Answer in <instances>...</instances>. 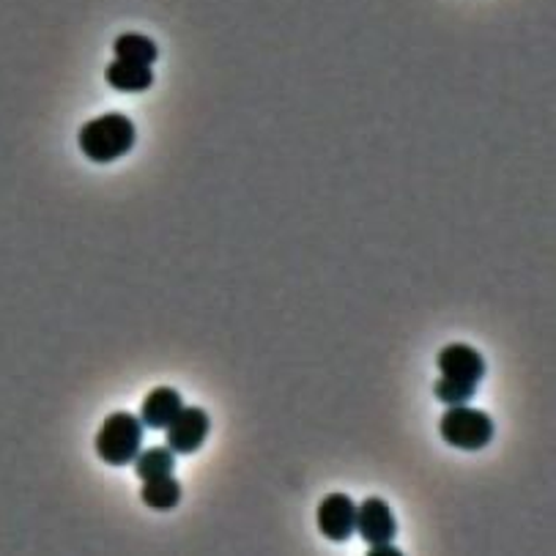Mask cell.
<instances>
[{
  "instance_id": "cell-1",
  "label": "cell",
  "mask_w": 556,
  "mask_h": 556,
  "mask_svg": "<svg viewBox=\"0 0 556 556\" xmlns=\"http://www.w3.org/2000/svg\"><path fill=\"white\" fill-rule=\"evenodd\" d=\"M134 138H138L134 124L124 113H105V116L91 118L80 129L77 143H80V151L91 163L107 165L127 157L134 145Z\"/></svg>"
},
{
  "instance_id": "cell-2",
  "label": "cell",
  "mask_w": 556,
  "mask_h": 556,
  "mask_svg": "<svg viewBox=\"0 0 556 556\" xmlns=\"http://www.w3.org/2000/svg\"><path fill=\"white\" fill-rule=\"evenodd\" d=\"M143 444V423L129 412H116L96 434V455L111 466H127L138 458Z\"/></svg>"
},
{
  "instance_id": "cell-3",
  "label": "cell",
  "mask_w": 556,
  "mask_h": 556,
  "mask_svg": "<svg viewBox=\"0 0 556 556\" xmlns=\"http://www.w3.org/2000/svg\"><path fill=\"white\" fill-rule=\"evenodd\" d=\"M439 434L447 444L475 452L491 444L496 428H493V419L486 412L471 409L466 403V406H447L444 417L439 423Z\"/></svg>"
},
{
  "instance_id": "cell-4",
  "label": "cell",
  "mask_w": 556,
  "mask_h": 556,
  "mask_svg": "<svg viewBox=\"0 0 556 556\" xmlns=\"http://www.w3.org/2000/svg\"><path fill=\"white\" fill-rule=\"evenodd\" d=\"M165 430H168V447L176 455H192V452L201 450L206 444V439H209L211 419L204 409L190 406L181 409Z\"/></svg>"
},
{
  "instance_id": "cell-5",
  "label": "cell",
  "mask_w": 556,
  "mask_h": 556,
  "mask_svg": "<svg viewBox=\"0 0 556 556\" xmlns=\"http://www.w3.org/2000/svg\"><path fill=\"white\" fill-rule=\"evenodd\" d=\"M436 365H439L441 378L471 384V387H480V382L486 378V360H482V353L477 348L466 346V342H450L447 348H441Z\"/></svg>"
},
{
  "instance_id": "cell-6",
  "label": "cell",
  "mask_w": 556,
  "mask_h": 556,
  "mask_svg": "<svg viewBox=\"0 0 556 556\" xmlns=\"http://www.w3.org/2000/svg\"><path fill=\"white\" fill-rule=\"evenodd\" d=\"M319 529L332 543H346L357 532V504L346 493H329L319 504Z\"/></svg>"
},
{
  "instance_id": "cell-7",
  "label": "cell",
  "mask_w": 556,
  "mask_h": 556,
  "mask_svg": "<svg viewBox=\"0 0 556 556\" xmlns=\"http://www.w3.org/2000/svg\"><path fill=\"white\" fill-rule=\"evenodd\" d=\"M357 532L367 545L392 543L398 534V521L384 499L371 496L357 507Z\"/></svg>"
},
{
  "instance_id": "cell-8",
  "label": "cell",
  "mask_w": 556,
  "mask_h": 556,
  "mask_svg": "<svg viewBox=\"0 0 556 556\" xmlns=\"http://www.w3.org/2000/svg\"><path fill=\"white\" fill-rule=\"evenodd\" d=\"M184 409L179 389L173 387H157L145 395L143 406H140V423L148 430H165L170 419Z\"/></svg>"
},
{
  "instance_id": "cell-9",
  "label": "cell",
  "mask_w": 556,
  "mask_h": 556,
  "mask_svg": "<svg viewBox=\"0 0 556 556\" xmlns=\"http://www.w3.org/2000/svg\"><path fill=\"white\" fill-rule=\"evenodd\" d=\"M107 86L121 93H143L154 86V72L145 64H132V61L116 59L105 69Z\"/></svg>"
},
{
  "instance_id": "cell-10",
  "label": "cell",
  "mask_w": 556,
  "mask_h": 556,
  "mask_svg": "<svg viewBox=\"0 0 556 556\" xmlns=\"http://www.w3.org/2000/svg\"><path fill=\"white\" fill-rule=\"evenodd\" d=\"M140 499L148 504L151 510H173L181 502V482L173 475L151 477V480H143Z\"/></svg>"
},
{
  "instance_id": "cell-11",
  "label": "cell",
  "mask_w": 556,
  "mask_h": 556,
  "mask_svg": "<svg viewBox=\"0 0 556 556\" xmlns=\"http://www.w3.org/2000/svg\"><path fill=\"white\" fill-rule=\"evenodd\" d=\"M113 53L121 61H132V64H145L151 66L157 61L159 50L157 44L143 34H124L118 36L116 44H113Z\"/></svg>"
},
{
  "instance_id": "cell-12",
  "label": "cell",
  "mask_w": 556,
  "mask_h": 556,
  "mask_svg": "<svg viewBox=\"0 0 556 556\" xmlns=\"http://www.w3.org/2000/svg\"><path fill=\"white\" fill-rule=\"evenodd\" d=\"M173 466H176V452L170 450V447H154V450L138 452V458H134V471H138L140 480L173 475Z\"/></svg>"
},
{
  "instance_id": "cell-13",
  "label": "cell",
  "mask_w": 556,
  "mask_h": 556,
  "mask_svg": "<svg viewBox=\"0 0 556 556\" xmlns=\"http://www.w3.org/2000/svg\"><path fill=\"white\" fill-rule=\"evenodd\" d=\"M436 398L444 403V406H466L471 398L477 395V387L471 384H461V382H452V378H439L434 387Z\"/></svg>"
},
{
  "instance_id": "cell-14",
  "label": "cell",
  "mask_w": 556,
  "mask_h": 556,
  "mask_svg": "<svg viewBox=\"0 0 556 556\" xmlns=\"http://www.w3.org/2000/svg\"><path fill=\"white\" fill-rule=\"evenodd\" d=\"M371 556H400V551L392 543H376L371 545Z\"/></svg>"
}]
</instances>
